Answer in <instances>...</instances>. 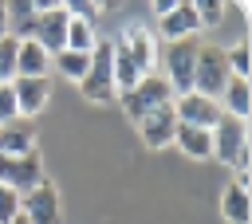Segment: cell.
<instances>
[{
  "mask_svg": "<svg viewBox=\"0 0 252 224\" xmlns=\"http://www.w3.org/2000/svg\"><path fill=\"white\" fill-rule=\"evenodd\" d=\"M35 8H39V16H35V31H32V39L55 59V55L63 51L71 12H67V4H55V0H35Z\"/></svg>",
  "mask_w": 252,
  "mask_h": 224,
  "instance_id": "5b68a950",
  "label": "cell"
},
{
  "mask_svg": "<svg viewBox=\"0 0 252 224\" xmlns=\"http://www.w3.org/2000/svg\"><path fill=\"white\" fill-rule=\"evenodd\" d=\"M114 43L126 47V55L134 59V67H138L142 79L154 75V35H150V28H142V24H126L122 35H118Z\"/></svg>",
  "mask_w": 252,
  "mask_h": 224,
  "instance_id": "7c38bea8",
  "label": "cell"
},
{
  "mask_svg": "<svg viewBox=\"0 0 252 224\" xmlns=\"http://www.w3.org/2000/svg\"><path fill=\"white\" fill-rule=\"evenodd\" d=\"M193 63H197V43L193 39H177L165 47V83L177 94H189L193 90Z\"/></svg>",
  "mask_w": 252,
  "mask_h": 224,
  "instance_id": "ba28073f",
  "label": "cell"
},
{
  "mask_svg": "<svg viewBox=\"0 0 252 224\" xmlns=\"http://www.w3.org/2000/svg\"><path fill=\"white\" fill-rule=\"evenodd\" d=\"M220 110L228 118H236V122H248V114H252V79H236L232 75L224 94H220Z\"/></svg>",
  "mask_w": 252,
  "mask_h": 224,
  "instance_id": "2e32d148",
  "label": "cell"
},
{
  "mask_svg": "<svg viewBox=\"0 0 252 224\" xmlns=\"http://www.w3.org/2000/svg\"><path fill=\"white\" fill-rule=\"evenodd\" d=\"M94 43H98V31H94V24H87V20H67V39H63V47L67 51H83V55H91L94 51Z\"/></svg>",
  "mask_w": 252,
  "mask_h": 224,
  "instance_id": "ffe728a7",
  "label": "cell"
},
{
  "mask_svg": "<svg viewBox=\"0 0 252 224\" xmlns=\"http://www.w3.org/2000/svg\"><path fill=\"white\" fill-rule=\"evenodd\" d=\"M16 216H20V193L0 185V224H12Z\"/></svg>",
  "mask_w": 252,
  "mask_h": 224,
  "instance_id": "d4e9b609",
  "label": "cell"
},
{
  "mask_svg": "<svg viewBox=\"0 0 252 224\" xmlns=\"http://www.w3.org/2000/svg\"><path fill=\"white\" fill-rule=\"evenodd\" d=\"M173 102V90H169V83L165 79H158V75H146V79H138L126 94H118V106L126 110V118L138 126L150 110H158V106H169Z\"/></svg>",
  "mask_w": 252,
  "mask_h": 224,
  "instance_id": "3957f363",
  "label": "cell"
},
{
  "mask_svg": "<svg viewBox=\"0 0 252 224\" xmlns=\"http://www.w3.org/2000/svg\"><path fill=\"white\" fill-rule=\"evenodd\" d=\"M110 47H114V90H118V94H126L142 75H138L134 59L126 55V47H122V43H110Z\"/></svg>",
  "mask_w": 252,
  "mask_h": 224,
  "instance_id": "44dd1931",
  "label": "cell"
},
{
  "mask_svg": "<svg viewBox=\"0 0 252 224\" xmlns=\"http://www.w3.org/2000/svg\"><path fill=\"white\" fill-rule=\"evenodd\" d=\"M4 16H8V35H12L16 43L32 39V31H35V16H39V8H35V4H28V0L4 4Z\"/></svg>",
  "mask_w": 252,
  "mask_h": 224,
  "instance_id": "ac0fdd59",
  "label": "cell"
},
{
  "mask_svg": "<svg viewBox=\"0 0 252 224\" xmlns=\"http://www.w3.org/2000/svg\"><path fill=\"white\" fill-rule=\"evenodd\" d=\"M51 67H59L63 79H75V83H79V79L87 75V67H91V55H83V51H67V47H63V51L51 59Z\"/></svg>",
  "mask_w": 252,
  "mask_h": 224,
  "instance_id": "7402d4cb",
  "label": "cell"
},
{
  "mask_svg": "<svg viewBox=\"0 0 252 224\" xmlns=\"http://www.w3.org/2000/svg\"><path fill=\"white\" fill-rule=\"evenodd\" d=\"M79 90H83L87 102H114L118 98V90H114V47H110V39H98L94 43L91 67L79 79Z\"/></svg>",
  "mask_w": 252,
  "mask_h": 224,
  "instance_id": "7a4b0ae2",
  "label": "cell"
},
{
  "mask_svg": "<svg viewBox=\"0 0 252 224\" xmlns=\"http://www.w3.org/2000/svg\"><path fill=\"white\" fill-rule=\"evenodd\" d=\"M173 145H177L185 157H193V161H209V157H213V138H209V130H197V126H181V122H177Z\"/></svg>",
  "mask_w": 252,
  "mask_h": 224,
  "instance_id": "e0dca14e",
  "label": "cell"
},
{
  "mask_svg": "<svg viewBox=\"0 0 252 224\" xmlns=\"http://www.w3.org/2000/svg\"><path fill=\"white\" fill-rule=\"evenodd\" d=\"M12 118H20V110H16V94H12V83H0V126L12 122Z\"/></svg>",
  "mask_w": 252,
  "mask_h": 224,
  "instance_id": "484cf974",
  "label": "cell"
},
{
  "mask_svg": "<svg viewBox=\"0 0 252 224\" xmlns=\"http://www.w3.org/2000/svg\"><path fill=\"white\" fill-rule=\"evenodd\" d=\"M12 94H16L20 118L32 122V118L47 106V98H51V79H12Z\"/></svg>",
  "mask_w": 252,
  "mask_h": 224,
  "instance_id": "4fadbf2b",
  "label": "cell"
},
{
  "mask_svg": "<svg viewBox=\"0 0 252 224\" xmlns=\"http://www.w3.org/2000/svg\"><path fill=\"white\" fill-rule=\"evenodd\" d=\"M8 35V16H4V4H0V39Z\"/></svg>",
  "mask_w": 252,
  "mask_h": 224,
  "instance_id": "83f0119b",
  "label": "cell"
},
{
  "mask_svg": "<svg viewBox=\"0 0 252 224\" xmlns=\"http://www.w3.org/2000/svg\"><path fill=\"white\" fill-rule=\"evenodd\" d=\"M35 149V122L28 118H12L0 126V153L4 157H20V153H32Z\"/></svg>",
  "mask_w": 252,
  "mask_h": 224,
  "instance_id": "5bb4252c",
  "label": "cell"
},
{
  "mask_svg": "<svg viewBox=\"0 0 252 224\" xmlns=\"http://www.w3.org/2000/svg\"><path fill=\"white\" fill-rule=\"evenodd\" d=\"M169 106H173V118H177L181 126H197V130H213V126L220 122V114H224L217 98H205V94H197V90L177 94Z\"/></svg>",
  "mask_w": 252,
  "mask_h": 224,
  "instance_id": "9c48e42d",
  "label": "cell"
},
{
  "mask_svg": "<svg viewBox=\"0 0 252 224\" xmlns=\"http://www.w3.org/2000/svg\"><path fill=\"white\" fill-rule=\"evenodd\" d=\"M138 134H142V145L146 149H165L173 145V134H177V118H173V106H158L150 110L142 122H138Z\"/></svg>",
  "mask_w": 252,
  "mask_h": 224,
  "instance_id": "8fae6325",
  "label": "cell"
},
{
  "mask_svg": "<svg viewBox=\"0 0 252 224\" xmlns=\"http://www.w3.org/2000/svg\"><path fill=\"white\" fill-rule=\"evenodd\" d=\"M228 79H232V71H228V63H224V51H220V47H197V63H193V90H197V94H205V98H217V102H220V94H224Z\"/></svg>",
  "mask_w": 252,
  "mask_h": 224,
  "instance_id": "277c9868",
  "label": "cell"
},
{
  "mask_svg": "<svg viewBox=\"0 0 252 224\" xmlns=\"http://www.w3.org/2000/svg\"><path fill=\"white\" fill-rule=\"evenodd\" d=\"M47 71H51V55L35 39H24L16 47V79H47Z\"/></svg>",
  "mask_w": 252,
  "mask_h": 224,
  "instance_id": "9a60e30c",
  "label": "cell"
},
{
  "mask_svg": "<svg viewBox=\"0 0 252 224\" xmlns=\"http://www.w3.org/2000/svg\"><path fill=\"white\" fill-rule=\"evenodd\" d=\"M213 138V157H220L224 165H232L236 173H248L252 165V141H248V122H236L228 114H220V122L209 130Z\"/></svg>",
  "mask_w": 252,
  "mask_h": 224,
  "instance_id": "6da1fadb",
  "label": "cell"
},
{
  "mask_svg": "<svg viewBox=\"0 0 252 224\" xmlns=\"http://www.w3.org/2000/svg\"><path fill=\"white\" fill-rule=\"evenodd\" d=\"M43 181V157H39V149H32V153H20V157H4L0 153V185L4 189H12V193H32L35 185Z\"/></svg>",
  "mask_w": 252,
  "mask_h": 224,
  "instance_id": "8992f818",
  "label": "cell"
},
{
  "mask_svg": "<svg viewBox=\"0 0 252 224\" xmlns=\"http://www.w3.org/2000/svg\"><path fill=\"white\" fill-rule=\"evenodd\" d=\"M16 47H20V43H16L12 35L0 39V83H12V79H16Z\"/></svg>",
  "mask_w": 252,
  "mask_h": 224,
  "instance_id": "cb8c5ba5",
  "label": "cell"
},
{
  "mask_svg": "<svg viewBox=\"0 0 252 224\" xmlns=\"http://www.w3.org/2000/svg\"><path fill=\"white\" fill-rule=\"evenodd\" d=\"M197 8V20H201V28H213L220 16H224V4H213V0H201V4H193Z\"/></svg>",
  "mask_w": 252,
  "mask_h": 224,
  "instance_id": "4316f807",
  "label": "cell"
},
{
  "mask_svg": "<svg viewBox=\"0 0 252 224\" xmlns=\"http://www.w3.org/2000/svg\"><path fill=\"white\" fill-rule=\"evenodd\" d=\"M20 216L28 224H63V200H59V189L43 177L32 193L20 196Z\"/></svg>",
  "mask_w": 252,
  "mask_h": 224,
  "instance_id": "52a82bcc",
  "label": "cell"
},
{
  "mask_svg": "<svg viewBox=\"0 0 252 224\" xmlns=\"http://www.w3.org/2000/svg\"><path fill=\"white\" fill-rule=\"evenodd\" d=\"M220 216H224L228 224H248V220H252V196H248L244 185L232 181V185L220 193Z\"/></svg>",
  "mask_w": 252,
  "mask_h": 224,
  "instance_id": "d6986e66",
  "label": "cell"
},
{
  "mask_svg": "<svg viewBox=\"0 0 252 224\" xmlns=\"http://www.w3.org/2000/svg\"><path fill=\"white\" fill-rule=\"evenodd\" d=\"M197 31H201V20H197L193 4H158V35L165 43L193 39Z\"/></svg>",
  "mask_w": 252,
  "mask_h": 224,
  "instance_id": "30bf717a",
  "label": "cell"
},
{
  "mask_svg": "<svg viewBox=\"0 0 252 224\" xmlns=\"http://www.w3.org/2000/svg\"><path fill=\"white\" fill-rule=\"evenodd\" d=\"M224 63H228V71H232L236 79H252V59H248V43H244V39L224 51Z\"/></svg>",
  "mask_w": 252,
  "mask_h": 224,
  "instance_id": "603a6c76",
  "label": "cell"
},
{
  "mask_svg": "<svg viewBox=\"0 0 252 224\" xmlns=\"http://www.w3.org/2000/svg\"><path fill=\"white\" fill-rule=\"evenodd\" d=\"M12 224H28V220H24V216H16V220H12Z\"/></svg>",
  "mask_w": 252,
  "mask_h": 224,
  "instance_id": "f1b7e54d",
  "label": "cell"
}]
</instances>
